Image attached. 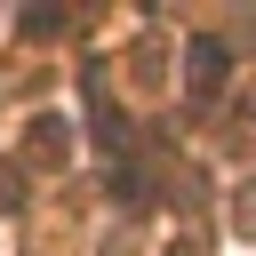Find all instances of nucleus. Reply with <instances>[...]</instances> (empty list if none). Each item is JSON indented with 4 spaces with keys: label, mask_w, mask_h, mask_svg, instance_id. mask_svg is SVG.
I'll return each mask as SVG.
<instances>
[{
    "label": "nucleus",
    "mask_w": 256,
    "mask_h": 256,
    "mask_svg": "<svg viewBox=\"0 0 256 256\" xmlns=\"http://www.w3.org/2000/svg\"><path fill=\"white\" fill-rule=\"evenodd\" d=\"M24 32H32V40H48V32H64V16H56V8H32V16H24Z\"/></svg>",
    "instance_id": "20e7f679"
},
{
    "label": "nucleus",
    "mask_w": 256,
    "mask_h": 256,
    "mask_svg": "<svg viewBox=\"0 0 256 256\" xmlns=\"http://www.w3.org/2000/svg\"><path fill=\"white\" fill-rule=\"evenodd\" d=\"M168 256H200V248H168Z\"/></svg>",
    "instance_id": "39448f33"
},
{
    "label": "nucleus",
    "mask_w": 256,
    "mask_h": 256,
    "mask_svg": "<svg viewBox=\"0 0 256 256\" xmlns=\"http://www.w3.org/2000/svg\"><path fill=\"white\" fill-rule=\"evenodd\" d=\"M224 72H232V48L224 40H192V96H216Z\"/></svg>",
    "instance_id": "f257e3e1"
},
{
    "label": "nucleus",
    "mask_w": 256,
    "mask_h": 256,
    "mask_svg": "<svg viewBox=\"0 0 256 256\" xmlns=\"http://www.w3.org/2000/svg\"><path fill=\"white\" fill-rule=\"evenodd\" d=\"M32 160H64V120H32Z\"/></svg>",
    "instance_id": "7ed1b4c3"
},
{
    "label": "nucleus",
    "mask_w": 256,
    "mask_h": 256,
    "mask_svg": "<svg viewBox=\"0 0 256 256\" xmlns=\"http://www.w3.org/2000/svg\"><path fill=\"white\" fill-rule=\"evenodd\" d=\"M88 112H96V136H104V144H128V120H120V104H112L104 80H88Z\"/></svg>",
    "instance_id": "f03ea898"
}]
</instances>
